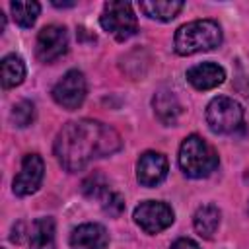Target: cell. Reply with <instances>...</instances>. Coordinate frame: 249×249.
Masks as SVG:
<instances>
[{"instance_id": "30bf717a", "label": "cell", "mask_w": 249, "mask_h": 249, "mask_svg": "<svg viewBox=\"0 0 249 249\" xmlns=\"http://www.w3.org/2000/svg\"><path fill=\"white\" fill-rule=\"evenodd\" d=\"M167 171H169V163L161 152L148 150V152L140 154V158L136 161V181L142 187L160 185L167 177Z\"/></svg>"}, {"instance_id": "9c48e42d", "label": "cell", "mask_w": 249, "mask_h": 249, "mask_svg": "<svg viewBox=\"0 0 249 249\" xmlns=\"http://www.w3.org/2000/svg\"><path fill=\"white\" fill-rule=\"evenodd\" d=\"M45 177V161L39 154H25L21 160V169L14 177L12 189L18 196H29L39 191Z\"/></svg>"}, {"instance_id": "ac0fdd59", "label": "cell", "mask_w": 249, "mask_h": 249, "mask_svg": "<svg viewBox=\"0 0 249 249\" xmlns=\"http://www.w3.org/2000/svg\"><path fill=\"white\" fill-rule=\"evenodd\" d=\"M10 10H12V16H14V21L19 25V27H31L37 18H39V12H41V4L39 2H21V0H14L10 4Z\"/></svg>"}, {"instance_id": "7402d4cb", "label": "cell", "mask_w": 249, "mask_h": 249, "mask_svg": "<svg viewBox=\"0 0 249 249\" xmlns=\"http://www.w3.org/2000/svg\"><path fill=\"white\" fill-rule=\"evenodd\" d=\"M169 249H200V247H198L196 241H193V239H189V237H179L177 241L171 243Z\"/></svg>"}, {"instance_id": "d6986e66", "label": "cell", "mask_w": 249, "mask_h": 249, "mask_svg": "<svg viewBox=\"0 0 249 249\" xmlns=\"http://www.w3.org/2000/svg\"><path fill=\"white\" fill-rule=\"evenodd\" d=\"M10 119H12V123H14L16 126H19V128L29 126V124L33 123V119H35V105H33L29 99H21L19 103L14 105Z\"/></svg>"}, {"instance_id": "7a4b0ae2", "label": "cell", "mask_w": 249, "mask_h": 249, "mask_svg": "<svg viewBox=\"0 0 249 249\" xmlns=\"http://www.w3.org/2000/svg\"><path fill=\"white\" fill-rule=\"evenodd\" d=\"M222 43V27L214 19H195L175 31L173 47L181 56L212 51Z\"/></svg>"}, {"instance_id": "44dd1931", "label": "cell", "mask_w": 249, "mask_h": 249, "mask_svg": "<svg viewBox=\"0 0 249 249\" xmlns=\"http://www.w3.org/2000/svg\"><path fill=\"white\" fill-rule=\"evenodd\" d=\"M101 206H103V210L109 214V216H121L123 214V210H124V200H123V196L119 195V193H115V191H107L103 196H101Z\"/></svg>"}, {"instance_id": "cb8c5ba5", "label": "cell", "mask_w": 249, "mask_h": 249, "mask_svg": "<svg viewBox=\"0 0 249 249\" xmlns=\"http://www.w3.org/2000/svg\"><path fill=\"white\" fill-rule=\"evenodd\" d=\"M247 210H249V206H247Z\"/></svg>"}, {"instance_id": "7c38bea8", "label": "cell", "mask_w": 249, "mask_h": 249, "mask_svg": "<svg viewBox=\"0 0 249 249\" xmlns=\"http://www.w3.org/2000/svg\"><path fill=\"white\" fill-rule=\"evenodd\" d=\"M109 233L101 224H82L70 233V249H105Z\"/></svg>"}, {"instance_id": "8fae6325", "label": "cell", "mask_w": 249, "mask_h": 249, "mask_svg": "<svg viewBox=\"0 0 249 249\" xmlns=\"http://www.w3.org/2000/svg\"><path fill=\"white\" fill-rule=\"evenodd\" d=\"M224 80H226V70L216 62H200L187 70V82L198 91L214 89L222 86Z\"/></svg>"}, {"instance_id": "5b68a950", "label": "cell", "mask_w": 249, "mask_h": 249, "mask_svg": "<svg viewBox=\"0 0 249 249\" xmlns=\"http://www.w3.org/2000/svg\"><path fill=\"white\" fill-rule=\"evenodd\" d=\"M206 124L216 134H231L243 124V107L233 97L218 95L206 105Z\"/></svg>"}, {"instance_id": "6da1fadb", "label": "cell", "mask_w": 249, "mask_h": 249, "mask_svg": "<svg viewBox=\"0 0 249 249\" xmlns=\"http://www.w3.org/2000/svg\"><path fill=\"white\" fill-rule=\"evenodd\" d=\"M121 146V134L113 126L93 119H80L66 123L58 130L53 152L66 171L76 173L86 169L93 160L113 156Z\"/></svg>"}, {"instance_id": "2e32d148", "label": "cell", "mask_w": 249, "mask_h": 249, "mask_svg": "<svg viewBox=\"0 0 249 249\" xmlns=\"http://www.w3.org/2000/svg\"><path fill=\"white\" fill-rule=\"evenodd\" d=\"M183 2L179 0H142L138 2V8L150 18L158 21H171L177 18V14L183 10Z\"/></svg>"}, {"instance_id": "e0dca14e", "label": "cell", "mask_w": 249, "mask_h": 249, "mask_svg": "<svg viewBox=\"0 0 249 249\" xmlns=\"http://www.w3.org/2000/svg\"><path fill=\"white\" fill-rule=\"evenodd\" d=\"M25 62L19 54H6L0 62V78H2V88L12 89L19 86L25 80Z\"/></svg>"}, {"instance_id": "ffe728a7", "label": "cell", "mask_w": 249, "mask_h": 249, "mask_svg": "<svg viewBox=\"0 0 249 249\" xmlns=\"http://www.w3.org/2000/svg\"><path fill=\"white\" fill-rule=\"evenodd\" d=\"M107 191H109V185H107V181L103 179L101 173H91V175L86 177L84 183H82V193H84L88 198H99V200H101V196H103Z\"/></svg>"}, {"instance_id": "3957f363", "label": "cell", "mask_w": 249, "mask_h": 249, "mask_svg": "<svg viewBox=\"0 0 249 249\" xmlns=\"http://www.w3.org/2000/svg\"><path fill=\"white\" fill-rule=\"evenodd\" d=\"M181 171L191 179H202L216 171L220 158L216 150L198 134H189L181 146L177 156Z\"/></svg>"}, {"instance_id": "8992f818", "label": "cell", "mask_w": 249, "mask_h": 249, "mask_svg": "<svg viewBox=\"0 0 249 249\" xmlns=\"http://www.w3.org/2000/svg\"><path fill=\"white\" fill-rule=\"evenodd\" d=\"M132 218H134V224L142 231L154 235V233H160V231L167 230L173 224L175 214H173V208L167 202H161V200H144V202H140L134 208Z\"/></svg>"}, {"instance_id": "603a6c76", "label": "cell", "mask_w": 249, "mask_h": 249, "mask_svg": "<svg viewBox=\"0 0 249 249\" xmlns=\"http://www.w3.org/2000/svg\"><path fill=\"white\" fill-rule=\"evenodd\" d=\"M53 6H56V8H72V6H76V2H53Z\"/></svg>"}, {"instance_id": "9a60e30c", "label": "cell", "mask_w": 249, "mask_h": 249, "mask_svg": "<svg viewBox=\"0 0 249 249\" xmlns=\"http://www.w3.org/2000/svg\"><path fill=\"white\" fill-rule=\"evenodd\" d=\"M56 230L51 216L37 218L29 233V249H54L56 247Z\"/></svg>"}, {"instance_id": "52a82bcc", "label": "cell", "mask_w": 249, "mask_h": 249, "mask_svg": "<svg viewBox=\"0 0 249 249\" xmlns=\"http://www.w3.org/2000/svg\"><path fill=\"white\" fill-rule=\"evenodd\" d=\"M53 99L56 101V105H60L66 111H76L78 107H82L86 93H88V84H86V76L72 68L68 70L51 89Z\"/></svg>"}, {"instance_id": "277c9868", "label": "cell", "mask_w": 249, "mask_h": 249, "mask_svg": "<svg viewBox=\"0 0 249 249\" xmlns=\"http://www.w3.org/2000/svg\"><path fill=\"white\" fill-rule=\"evenodd\" d=\"M99 25L103 31L113 35L117 41H126L138 31V19L130 2L111 0L103 4V12L99 16Z\"/></svg>"}, {"instance_id": "ba28073f", "label": "cell", "mask_w": 249, "mask_h": 249, "mask_svg": "<svg viewBox=\"0 0 249 249\" xmlns=\"http://www.w3.org/2000/svg\"><path fill=\"white\" fill-rule=\"evenodd\" d=\"M68 53V31L64 25H45L35 41V56L43 64H51Z\"/></svg>"}, {"instance_id": "4fadbf2b", "label": "cell", "mask_w": 249, "mask_h": 249, "mask_svg": "<svg viewBox=\"0 0 249 249\" xmlns=\"http://www.w3.org/2000/svg\"><path fill=\"white\" fill-rule=\"evenodd\" d=\"M152 107H154L156 117H158L163 124H167V126H169V124H175L177 119H179V115H181V111H183V107H181V103H179L175 91H171V89H167V88H161V89H158V91L154 93V97H152Z\"/></svg>"}, {"instance_id": "5bb4252c", "label": "cell", "mask_w": 249, "mask_h": 249, "mask_svg": "<svg viewBox=\"0 0 249 249\" xmlns=\"http://www.w3.org/2000/svg\"><path fill=\"white\" fill-rule=\"evenodd\" d=\"M220 208L216 204H202L196 208L195 216H193V226H195V231L204 237V239H212L214 233L218 231L220 228Z\"/></svg>"}]
</instances>
